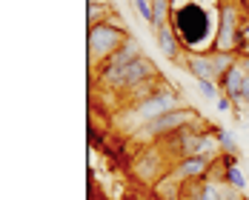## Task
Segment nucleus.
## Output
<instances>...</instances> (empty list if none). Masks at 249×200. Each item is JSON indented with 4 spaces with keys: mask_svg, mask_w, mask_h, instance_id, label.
I'll return each instance as SVG.
<instances>
[{
    "mask_svg": "<svg viewBox=\"0 0 249 200\" xmlns=\"http://www.w3.org/2000/svg\"><path fill=\"white\" fill-rule=\"evenodd\" d=\"M172 29H175V34L180 37V43H183L186 51H200L203 43H209V49H212L215 29H218V12L212 17V12L203 3H198V0L180 3V6H175Z\"/></svg>",
    "mask_w": 249,
    "mask_h": 200,
    "instance_id": "1",
    "label": "nucleus"
},
{
    "mask_svg": "<svg viewBox=\"0 0 249 200\" xmlns=\"http://www.w3.org/2000/svg\"><path fill=\"white\" fill-rule=\"evenodd\" d=\"M180 106H186L180 95H178V89L175 86H166L163 80L158 83V89L152 92L149 98H143L141 103H132V106H126V132L129 134H135L138 129H143L146 123L152 120H158L160 115H166V112H175V109H180Z\"/></svg>",
    "mask_w": 249,
    "mask_h": 200,
    "instance_id": "2",
    "label": "nucleus"
},
{
    "mask_svg": "<svg viewBox=\"0 0 249 200\" xmlns=\"http://www.w3.org/2000/svg\"><path fill=\"white\" fill-rule=\"evenodd\" d=\"M126 37H129V32L124 29V23L118 20V17H112V20H103L98 26H89V32H86V49H89V69L95 72L100 69L115 51L121 49L126 43Z\"/></svg>",
    "mask_w": 249,
    "mask_h": 200,
    "instance_id": "3",
    "label": "nucleus"
},
{
    "mask_svg": "<svg viewBox=\"0 0 249 200\" xmlns=\"http://www.w3.org/2000/svg\"><path fill=\"white\" fill-rule=\"evenodd\" d=\"M249 12L241 3H218V29H215V40H212V51H235L238 49V37L244 20Z\"/></svg>",
    "mask_w": 249,
    "mask_h": 200,
    "instance_id": "4",
    "label": "nucleus"
},
{
    "mask_svg": "<svg viewBox=\"0 0 249 200\" xmlns=\"http://www.w3.org/2000/svg\"><path fill=\"white\" fill-rule=\"evenodd\" d=\"M203 117H200L198 109H189V106H180V109H175V112H166V115H160L158 120H152V123H146L143 129H138L132 137L135 140H143L146 143V137L149 140H163V137H169V134H175V132H180V129H186V126L192 123H200Z\"/></svg>",
    "mask_w": 249,
    "mask_h": 200,
    "instance_id": "5",
    "label": "nucleus"
},
{
    "mask_svg": "<svg viewBox=\"0 0 249 200\" xmlns=\"http://www.w3.org/2000/svg\"><path fill=\"white\" fill-rule=\"evenodd\" d=\"M215 163L218 157H209V154H192V157H180L175 160L169 175L178 183H192V180H203V177L215 175Z\"/></svg>",
    "mask_w": 249,
    "mask_h": 200,
    "instance_id": "6",
    "label": "nucleus"
},
{
    "mask_svg": "<svg viewBox=\"0 0 249 200\" xmlns=\"http://www.w3.org/2000/svg\"><path fill=\"white\" fill-rule=\"evenodd\" d=\"M226 195H229V186H224L218 175L183 183L180 189V200H224Z\"/></svg>",
    "mask_w": 249,
    "mask_h": 200,
    "instance_id": "7",
    "label": "nucleus"
},
{
    "mask_svg": "<svg viewBox=\"0 0 249 200\" xmlns=\"http://www.w3.org/2000/svg\"><path fill=\"white\" fill-rule=\"evenodd\" d=\"M149 80H158V69H155V63H152L149 57L143 54V57H138L135 63L126 66L124 77H121V86H118V95H129L132 89H138V86H143Z\"/></svg>",
    "mask_w": 249,
    "mask_h": 200,
    "instance_id": "8",
    "label": "nucleus"
},
{
    "mask_svg": "<svg viewBox=\"0 0 249 200\" xmlns=\"http://www.w3.org/2000/svg\"><path fill=\"white\" fill-rule=\"evenodd\" d=\"M138 57H143V51H141V43H138V40L129 34L124 46L115 51V54H112V57H109V60H106L100 69H95V72H124L126 66H129V63H135Z\"/></svg>",
    "mask_w": 249,
    "mask_h": 200,
    "instance_id": "9",
    "label": "nucleus"
},
{
    "mask_svg": "<svg viewBox=\"0 0 249 200\" xmlns=\"http://www.w3.org/2000/svg\"><path fill=\"white\" fill-rule=\"evenodd\" d=\"M180 63L186 66V72L195 80H215L218 83V72L212 66V54L209 51H186Z\"/></svg>",
    "mask_w": 249,
    "mask_h": 200,
    "instance_id": "10",
    "label": "nucleus"
},
{
    "mask_svg": "<svg viewBox=\"0 0 249 200\" xmlns=\"http://www.w3.org/2000/svg\"><path fill=\"white\" fill-rule=\"evenodd\" d=\"M155 37H158V46H160V51H163V57H169V60H175V63H180V60H183L186 49H183V43H180V37L175 34L172 26L158 29V32H155Z\"/></svg>",
    "mask_w": 249,
    "mask_h": 200,
    "instance_id": "11",
    "label": "nucleus"
},
{
    "mask_svg": "<svg viewBox=\"0 0 249 200\" xmlns=\"http://www.w3.org/2000/svg\"><path fill=\"white\" fill-rule=\"evenodd\" d=\"M247 75H249V72L244 69V63L238 60V63H235V66H232V69H229V72H226V75L221 77V80H218L221 92H224L226 98H232V95H235V92L241 89V83H244V77H247Z\"/></svg>",
    "mask_w": 249,
    "mask_h": 200,
    "instance_id": "12",
    "label": "nucleus"
},
{
    "mask_svg": "<svg viewBox=\"0 0 249 200\" xmlns=\"http://www.w3.org/2000/svg\"><path fill=\"white\" fill-rule=\"evenodd\" d=\"M112 17H115V12H112L109 0H89L86 3V20H89V26H98L103 20H112Z\"/></svg>",
    "mask_w": 249,
    "mask_h": 200,
    "instance_id": "13",
    "label": "nucleus"
},
{
    "mask_svg": "<svg viewBox=\"0 0 249 200\" xmlns=\"http://www.w3.org/2000/svg\"><path fill=\"white\" fill-rule=\"evenodd\" d=\"M152 15H155V23L152 29H163V26H172V15H175V0H152Z\"/></svg>",
    "mask_w": 249,
    "mask_h": 200,
    "instance_id": "14",
    "label": "nucleus"
},
{
    "mask_svg": "<svg viewBox=\"0 0 249 200\" xmlns=\"http://www.w3.org/2000/svg\"><path fill=\"white\" fill-rule=\"evenodd\" d=\"M218 177H221V183H224V186H229L232 192H241V195H244V192L249 189V180H247V175L241 172V166L226 169V172H221Z\"/></svg>",
    "mask_w": 249,
    "mask_h": 200,
    "instance_id": "15",
    "label": "nucleus"
},
{
    "mask_svg": "<svg viewBox=\"0 0 249 200\" xmlns=\"http://www.w3.org/2000/svg\"><path fill=\"white\" fill-rule=\"evenodd\" d=\"M206 51L212 54V66H215V72H218V80H221V77H224L226 72H229V69L241 60L235 51H212V49H206Z\"/></svg>",
    "mask_w": 249,
    "mask_h": 200,
    "instance_id": "16",
    "label": "nucleus"
},
{
    "mask_svg": "<svg viewBox=\"0 0 249 200\" xmlns=\"http://www.w3.org/2000/svg\"><path fill=\"white\" fill-rule=\"evenodd\" d=\"M212 132H215V140H218L221 151H232V154H238V143H235V137H232L226 129H221V126H212Z\"/></svg>",
    "mask_w": 249,
    "mask_h": 200,
    "instance_id": "17",
    "label": "nucleus"
},
{
    "mask_svg": "<svg viewBox=\"0 0 249 200\" xmlns=\"http://www.w3.org/2000/svg\"><path fill=\"white\" fill-rule=\"evenodd\" d=\"M129 3H132V9L141 15V20H143V23H149V26L155 23V15H152V0H129Z\"/></svg>",
    "mask_w": 249,
    "mask_h": 200,
    "instance_id": "18",
    "label": "nucleus"
},
{
    "mask_svg": "<svg viewBox=\"0 0 249 200\" xmlns=\"http://www.w3.org/2000/svg\"><path fill=\"white\" fill-rule=\"evenodd\" d=\"M195 83H198L200 95H203L206 100H218L221 95H224V92H221V86H218L215 80H195Z\"/></svg>",
    "mask_w": 249,
    "mask_h": 200,
    "instance_id": "19",
    "label": "nucleus"
},
{
    "mask_svg": "<svg viewBox=\"0 0 249 200\" xmlns=\"http://www.w3.org/2000/svg\"><path fill=\"white\" fill-rule=\"evenodd\" d=\"M215 106H218V112H235V103H232V98H226V95H221V98L215 100Z\"/></svg>",
    "mask_w": 249,
    "mask_h": 200,
    "instance_id": "20",
    "label": "nucleus"
},
{
    "mask_svg": "<svg viewBox=\"0 0 249 200\" xmlns=\"http://www.w3.org/2000/svg\"><path fill=\"white\" fill-rule=\"evenodd\" d=\"M241 63H244V69L249 72V60H247V57H241Z\"/></svg>",
    "mask_w": 249,
    "mask_h": 200,
    "instance_id": "21",
    "label": "nucleus"
},
{
    "mask_svg": "<svg viewBox=\"0 0 249 200\" xmlns=\"http://www.w3.org/2000/svg\"><path fill=\"white\" fill-rule=\"evenodd\" d=\"M241 57H247V60H249V43H247V49H244V54H241Z\"/></svg>",
    "mask_w": 249,
    "mask_h": 200,
    "instance_id": "22",
    "label": "nucleus"
},
{
    "mask_svg": "<svg viewBox=\"0 0 249 200\" xmlns=\"http://www.w3.org/2000/svg\"><path fill=\"white\" fill-rule=\"evenodd\" d=\"M241 6H244V9L249 12V0H241Z\"/></svg>",
    "mask_w": 249,
    "mask_h": 200,
    "instance_id": "23",
    "label": "nucleus"
},
{
    "mask_svg": "<svg viewBox=\"0 0 249 200\" xmlns=\"http://www.w3.org/2000/svg\"><path fill=\"white\" fill-rule=\"evenodd\" d=\"M218 3H241V0H218Z\"/></svg>",
    "mask_w": 249,
    "mask_h": 200,
    "instance_id": "24",
    "label": "nucleus"
},
{
    "mask_svg": "<svg viewBox=\"0 0 249 200\" xmlns=\"http://www.w3.org/2000/svg\"><path fill=\"white\" fill-rule=\"evenodd\" d=\"M244 198H247V200H249V189H247V192H244Z\"/></svg>",
    "mask_w": 249,
    "mask_h": 200,
    "instance_id": "25",
    "label": "nucleus"
}]
</instances>
